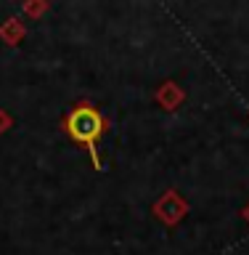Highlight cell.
I'll return each instance as SVG.
<instances>
[{
	"label": "cell",
	"mask_w": 249,
	"mask_h": 255,
	"mask_svg": "<svg viewBox=\"0 0 249 255\" xmlns=\"http://www.w3.org/2000/svg\"><path fill=\"white\" fill-rule=\"evenodd\" d=\"M67 128H69V133L75 135L80 143H85V146L93 151V157H95V149H93V146H95L98 133L103 130V123H101V115H98V112L90 109V107H77V109L69 115Z\"/></svg>",
	"instance_id": "6da1fadb"
}]
</instances>
